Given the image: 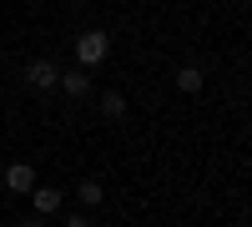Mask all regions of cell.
I'll use <instances>...</instances> for the list:
<instances>
[{"label":"cell","mask_w":252,"mask_h":227,"mask_svg":"<svg viewBox=\"0 0 252 227\" xmlns=\"http://www.w3.org/2000/svg\"><path fill=\"white\" fill-rule=\"evenodd\" d=\"M101 197H106V192H101V182H96V177H86V182L76 187V202H81V207H101Z\"/></svg>","instance_id":"7"},{"label":"cell","mask_w":252,"mask_h":227,"mask_svg":"<svg viewBox=\"0 0 252 227\" xmlns=\"http://www.w3.org/2000/svg\"><path fill=\"white\" fill-rule=\"evenodd\" d=\"M111 56V35H101V31H81L76 35V61H81V66H101V61H106Z\"/></svg>","instance_id":"1"},{"label":"cell","mask_w":252,"mask_h":227,"mask_svg":"<svg viewBox=\"0 0 252 227\" xmlns=\"http://www.w3.org/2000/svg\"><path fill=\"white\" fill-rule=\"evenodd\" d=\"M31 187H35V167H31V162H15V167H5V192L31 197Z\"/></svg>","instance_id":"3"},{"label":"cell","mask_w":252,"mask_h":227,"mask_svg":"<svg viewBox=\"0 0 252 227\" xmlns=\"http://www.w3.org/2000/svg\"><path fill=\"white\" fill-rule=\"evenodd\" d=\"M66 227H91V212H86V207H81V212H71V217H66Z\"/></svg>","instance_id":"9"},{"label":"cell","mask_w":252,"mask_h":227,"mask_svg":"<svg viewBox=\"0 0 252 227\" xmlns=\"http://www.w3.org/2000/svg\"><path fill=\"white\" fill-rule=\"evenodd\" d=\"M202 81H207V76H202L197 66H182V71H177V91H187V96H197V91H202Z\"/></svg>","instance_id":"8"},{"label":"cell","mask_w":252,"mask_h":227,"mask_svg":"<svg viewBox=\"0 0 252 227\" xmlns=\"http://www.w3.org/2000/svg\"><path fill=\"white\" fill-rule=\"evenodd\" d=\"M56 86L66 91L71 101H81V96L91 91V76H86V66H76V71H61V76H56Z\"/></svg>","instance_id":"4"},{"label":"cell","mask_w":252,"mask_h":227,"mask_svg":"<svg viewBox=\"0 0 252 227\" xmlns=\"http://www.w3.org/2000/svg\"><path fill=\"white\" fill-rule=\"evenodd\" d=\"M101 116H106V121H121V116H126V96H121V91H101Z\"/></svg>","instance_id":"6"},{"label":"cell","mask_w":252,"mask_h":227,"mask_svg":"<svg viewBox=\"0 0 252 227\" xmlns=\"http://www.w3.org/2000/svg\"><path fill=\"white\" fill-rule=\"evenodd\" d=\"M31 202H35L40 217H51V212H61V202H66V197H61V187H40V182H35V187H31Z\"/></svg>","instance_id":"5"},{"label":"cell","mask_w":252,"mask_h":227,"mask_svg":"<svg viewBox=\"0 0 252 227\" xmlns=\"http://www.w3.org/2000/svg\"><path fill=\"white\" fill-rule=\"evenodd\" d=\"M20 227H46V222H40V217H31V222H20Z\"/></svg>","instance_id":"10"},{"label":"cell","mask_w":252,"mask_h":227,"mask_svg":"<svg viewBox=\"0 0 252 227\" xmlns=\"http://www.w3.org/2000/svg\"><path fill=\"white\" fill-rule=\"evenodd\" d=\"M20 76H26V86H31V91H51V86H56V76H61V66H56L51 56H35Z\"/></svg>","instance_id":"2"}]
</instances>
